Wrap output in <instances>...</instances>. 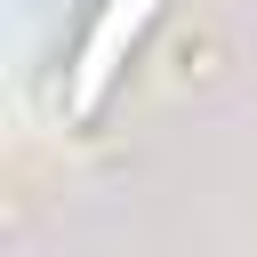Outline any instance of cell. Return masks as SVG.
I'll return each instance as SVG.
<instances>
[{
    "label": "cell",
    "instance_id": "1",
    "mask_svg": "<svg viewBox=\"0 0 257 257\" xmlns=\"http://www.w3.org/2000/svg\"><path fill=\"white\" fill-rule=\"evenodd\" d=\"M153 8H161V0H104V8H96L88 40H80V56H72V112H96V104H104V88H112L120 56L137 48V32L153 24Z\"/></svg>",
    "mask_w": 257,
    "mask_h": 257
}]
</instances>
